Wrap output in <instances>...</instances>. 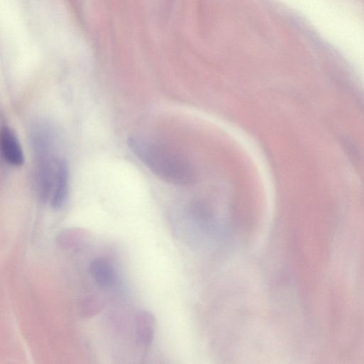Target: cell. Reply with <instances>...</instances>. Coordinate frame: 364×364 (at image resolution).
I'll return each instance as SVG.
<instances>
[{
    "label": "cell",
    "mask_w": 364,
    "mask_h": 364,
    "mask_svg": "<svg viewBox=\"0 0 364 364\" xmlns=\"http://www.w3.org/2000/svg\"><path fill=\"white\" fill-rule=\"evenodd\" d=\"M70 197V167L67 161L60 158L57 163V177L50 204L53 209L60 211L67 204Z\"/></svg>",
    "instance_id": "7a4b0ae2"
},
{
    "label": "cell",
    "mask_w": 364,
    "mask_h": 364,
    "mask_svg": "<svg viewBox=\"0 0 364 364\" xmlns=\"http://www.w3.org/2000/svg\"><path fill=\"white\" fill-rule=\"evenodd\" d=\"M89 236L87 231L71 228L62 231L57 238L58 245L66 250H77L84 246Z\"/></svg>",
    "instance_id": "8992f818"
},
{
    "label": "cell",
    "mask_w": 364,
    "mask_h": 364,
    "mask_svg": "<svg viewBox=\"0 0 364 364\" xmlns=\"http://www.w3.org/2000/svg\"><path fill=\"white\" fill-rule=\"evenodd\" d=\"M1 150L4 159L11 165L21 167L25 162L23 151L15 131L6 126L1 133Z\"/></svg>",
    "instance_id": "3957f363"
},
{
    "label": "cell",
    "mask_w": 364,
    "mask_h": 364,
    "mask_svg": "<svg viewBox=\"0 0 364 364\" xmlns=\"http://www.w3.org/2000/svg\"><path fill=\"white\" fill-rule=\"evenodd\" d=\"M103 308L101 301L94 297L87 298L82 306V314L85 316H91L98 314Z\"/></svg>",
    "instance_id": "52a82bcc"
},
{
    "label": "cell",
    "mask_w": 364,
    "mask_h": 364,
    "mask_svg": "<svg viewBox=\"0 0 364 364\" xmlns=\"http://www.w3.org/2000/svg\"><path fill=\"white\" fill-rule=\"evenodd\" d=\"M89 272L94 281L102 287L113 286L117 279V273L114 265L101 258H96L91 262Z\"/></svg>",
    "instance_id": "277c9868"
},
{
    "label": "cell",
    "mask_w": 364,
    "mask_h": 364,
    "mask_svg": "<svg viewBox=\"0 0 364 364\" xmlns=\"http://www.w3.org/2000/svg\"><path fill=\"white\" fill-rule=\"evenodd\" d=\"M132 152L157 176L177 186H190L197 178L191 162L168 145L139 138H130Z\"/></svg>",
    "instance_id": "6da1fadb"
},
{
    "label": "cell",
    "mask_w": 364,
    "mask_h": 364,
    "mask_svg": "<svg viewBox=\"0 0 364 364\" xmlns=\"http://www.w3.org/2000/svg\"><path fill=\"white\" fill-rule=\"evenodd\" d=\"M136 330L138 341L144 346L153 341L155 332V319L151 313L140 310L136 316Z\"/></svg>",
    "instance_id": "5b68a950"
}]
</instances>
